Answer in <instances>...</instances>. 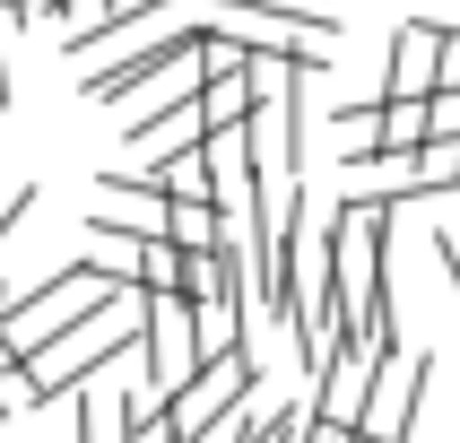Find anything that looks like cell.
<instances>
[{
  "label": "cell",
  "instance_id": "cell-9",
  "mask_svg": "<svg viewBox=\"0 0 460 443\" xmlns=\"http://www.w3.org/2000/svg\"><path fill=\"white\" fill-rule=\"evenodd\" d=\"M417 191H460V139H426L417 148Z\"/></svg>",
  "mask_w": 460,
  "mask_h": 443
},
{
  "label": "cell",
  "instance_id": "cell-2",
  "mask_svg": "<svg viewBox=\"0 0 460 443\" xmlns=\"http://www.w3.org/2000/svg\"><path fill=\"white\" fill-rule=\"evenodd\" d=\"M139 331H148V287H130V296L96 305L87 322H70L52 348H35V357H26V374H35V391H44V400H70V391L96 383L113 357H130V348H139Z\"/></svg>",
  "mask_w": 460,
  "mask_h": 443
},
{
  "label": "cell",
  "instance_id": "cell-8",
  "mask_svg": "<svg viewBox=\"0 0 460 443\" xmlns=\"http://www.w3.org/2000/svg\"><path fill=\"white\" fill-rule=\"evenodd\" d=\"M70 417H78V443H130L122 391H96V383H78V391H70Z\"/></svg>",
  "mask_w": 460,
  "mask_h": 443
},
{
  "label": "cell",
  "instance_id": "cell-5",
  "mask_svg": "<svg viewBox=\"0 0 460 443\" xmlns=\"http://www.w3.org/2000/svg\"><path fill=\"white\" fill-rule=\"evenodd\" d=\"M443 87V26L435 18H409L391 35V61H383V96H435Z\"/></svg>",
  "mask_w": 460,
  "mask_h": 443
},
{
  "label": "cell",
  "instance_id": "cell-3",
  "mask_svg": "<svg viewBox=\"0 0 460 443\" xmlns=\"http://www.w3.org/2000/svg\"><path fill=\"white\" fill-rule=\"evenodd\" d=\"M200 365H208V313H200V296L156 287V296H148V331H139V383L174 400Z\"/></svg>",
  "mask_w": 460,
  "mask_h": 443
},
{
  "label": "cell",
  "instance_id": "cell-10",
  "mask_svg": "<svg viewBox=\"0 0 460 443\" xmlns=\"http://www.w3.org/2000/svg\"><path fill=\"white\" fill-rule=\"evenodd\" d=\"M426 122H435V139H460V87H435L426 96Z\"/></svg>",
  "mask_w": 460,
  "mask_h": 443
},
{
  "label": "cell",
  "instance_id": "cell-4",
  "mask_svg": "<svg viewBox=\"0 0 460 443\" xmlns=\"http://www.w3.org/2000/svg\"><path fill=\"white\" fill-rule=\"evenodd\" d=\"M243 391H261V357H252V339H234V348H208V365L174 391V400H165V409H174V426H182V443H191V435H217V426L243 409Z\"/></svg>",
  "mask_w": 460,
  "mask_h": 443
},
{
  "label": "cell",
  "instance_id": "cell-1",
  "mask_svg": "<svg viewBox=\"0 0 460 443\" xmlns=\"http://www.w3.org/2000/svg\"><path fill=\"white\" fill-rule=\"evenodd\" d=\"M113 296H130V279L113 261H61L35 296H9V305H0V348H9V357H35V348H52L70 322L113 305Z\"/></svg>",
  "mask_w": 460,
  "mask_h": 443
},
{
  "label": "cell",
  "instance_id": "cell-7",
  "mask_svg": "<svg viewBox=\"0 0 460 443\" xmlns=\"http://www.w3.org/2000/svg\"><path fill=\"white\" fill-rule=\"evenodd\" d=\"M252 104H261V61H252V70H217V78H200V113H208V130H243V122H252Z\"/></svg>",
  "mask_w": 460,
  "mask_h": 443
},
{
  "label": "cell",
  "instance_id": "cell-11",
  "mask_svg": "<svg viewBox=\"0 0 460 443\" xmlns=\"http://www.w3.org/2000/svg\"><path fill=\"white\" fill-rule=\"evenodd\" d=\"M26 208H35V182H0V235H9V226H18V217H26Z\"/></svg>",
  "mask_w": 460,
  "mask_h": 443
},
{
  "label": "cell",
  "instance_id": "cell-6",
  "mask_svg": "<svg viewBox=\"0 0 460 443\" xmlns=\"http://www.w3.org/2000/svg\"><path fill=\"white\" fill-rule=\"evenodd\" d=\"M374 374H383V365H374L357 339H348V348L331 357V374L313 383V409H322V417H348V426H357V417H365V400H374Z\"/></svg>",
  "mask_w": 460,
  "mask_h": 443
},
{
  "label": "cell",
  "instance_id": "cell-12",
  "mask_svg": "<svg viewBox=\"0 0 460 443\" xmlns=\"http://www.w3.org/2000/svg\"><path fill=\"white\" fill-rule=\"evenodd\" d=\"M435 261H443V287L460 296V235L452 226H435Z\"/></svg>",
  "mask_w": 460,
  "mask_h": 443
}]
</instances>
